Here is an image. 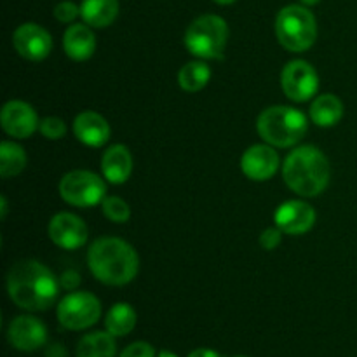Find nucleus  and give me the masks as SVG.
Masks as SVG:
<instances>
[{
	"label": "nucleus",
	"instance_id": "nucleus-32",
	"mask_svg": "<svg viewBox=\"0 0 357 357\" xmlns=\"http://www.w3.org/2000/svg\"><path fill=\"white\" fill-rule=\"evenodd\" d=\"M0 202H2V218H6V215H7V201H6V197L0 199Z\"/></svg>",
	"mask_w": 357,
	"mask_h": 357
},
{
	"label": "nucleus",
	"instance_id": "nucleus-26",
	"mask_svg": "<svg viewBox=\"0 0 357 357\" xmlns=\"http://www.w3.org/2000/svg\"><path fill=\"white\" fill-rule=\"evenodd\" d=\"M38 131L47 139H61L66 135V124L59 117H45L40 121Z\"/></svg>",
	"mask_w": 357,
	"mask_h": 357
},
{
	"label": "nucleus",
	"instance_id": "nucleus-29",
	"mask_svg": "<svg viewBox=\"0 0 357 357\" xmlns=\"http://www.w3.org/2000/svg\"><path fill=\"white\" fill-rule=\"evenodd\" d=\"M281 234L282 232L278 229V227H272V229L264 230V232L260 234V246L267 251L275 250V248L281 244V237H282Z\"/></svg>",
	"mask_w": 357,
	"mask_h": 357
},
{
	"label": "nucleus",
	"instance_id": "nucleus-19",
	"mask_svg": "<svg viewBox=\"0 0 357 357\" xmlns=\"http://www.w3.org/2000/svg\"><path fill=\"white\" fill-rule=\"evenodd\" d=\"M344 117V103L335 94H321L310 105V121L321 128H333Z\"/></svg>",
	"mask_w": 357,
	"mask_h": 357
},
{
	"label": "nucleus",
	"instance_id": "nucleus-8",
	"mask_svg": "<svg viewBox=\"0 0 357 357\" xmlns=\"http://www.w3.org/2000/svg\"><path fill=\"white\" fill-rule=\"evenodd\" d=\"M100 316L101 303L93 293H70L58 303V321L66 330H86V328L94 326Z\"/></svg>",
	"mask_w": 357,
	"mask_h": 357
},
{
	"label": "nucleus",
	"instance_id": "nucleus-16",
	"mask_svg": "<svg viewBox=\"0 0 357 357\" xmlns=\"http://www.w3.org/2000/svg\"><path fill=\"white\" fill-rule=\"evenodd\" d=\"M73 132L80 143L98 149L110 139L112 131L103 115L96 112H82L73 121Z\"/></svg>",
	"mask_w": 357,
	"mask_h": 357
},
{
	"label": "nucleus",
	"instance_id": "nucleus-12",
	"mask_svg": "<svg viewBox=\"0 0 357 357\" xmlns=\"http://www.w3.org/2000/svg\"><path fill=\"white\" fill-rule=\"evenodd\" d=\"M274 222L282 234L302 236L316 223V211L303 201H286L275 209Z\"/></svg>",
	"mask_w": 357,
	"mask_h": 357
},
{
	"label": "nucleus",
	"instance_id": "nucleus-7",
	"mask_svg": "<svg viewBox=\"0 0 357 357\" xmlns=\"http://www.w3.org/2000/svg\"><path fill=\"white\" fill-rule=\"evenodd\" d=\"M59 195L63 201L77 208H94L107 195V185L91 171L75 169L66 173L59 181Z\"/></svg>",
	"mask_w": 357,
	"mask_h": 357
},
{
	"label": "nucleus",
	"instance_id": "nucleus-33",
	"mask_svg": "<svg viewBox=\"0 0 357 357\" xmlns=\"http://www.w3.org/2000/svg\"><path fill=\"white\" fill-rule=\"evenodd\" d=\"M157 357H178V356L173 354V352H169V351H160Z\"/></svg>",
	"mask_w": 357,
	"mask_h": 357
},
{
	"label": "nucleus",
	"instance_id": "nucleus-9",
	"mask_svg": "<svg viewBox=\"0 0 357 357\" xmlns=\"http://www.w3.org/2000/svg\"><path fill=\"white\" fill-rule=\"evenodd\" d=\"M281 86L289 100L303 103L314 98L319 89V75L310 63L303 59H293L282 68Z\"/></svg>",
	"mask_w": 357,
	"mask_h": 357
},
{
	"label": "nucleus",
	"instance_id": "nucleus-11",
	"mask_svg": "<svg viewBox=\"0 0 357 357\" xmlns=\"http://www.w3.org/2000/svg\"><path fill=\"white\" fill-rule=\"evenodd\" d=\"M0 124L9 136L16 139H24L30 138L37 131L40 121H38L37 112L31 108V105L20 100H13L3 105L2 114H0Z\"/></svg>",
	"mask_w": 357,
	"mask_h": 357
},
{
	"label": "nucleus",
	"instance_id": "nucleus-23",
	"mask_svg": "<svg viewBox=\"0 0 357 357\" xmlns=\"http://www.w3.org/2000/svg\"><path fill=\"white\" fill-rule=\"evenodd\" d=\"M105 326H107L108 333H112L114 337H126L136 326L135 309L128 305V303H117V305H114L108 310Z\"/></svg>",
	"mask_w": 357,
	"mask_h": 357
},
{
	"label": "nucleus",
	"instance_id": "nucleus-4",
	"mask_svg": "<svg viewBox=\"0 0 357 357\" xmlns=\"http://www.w3.org/2000/svg\"><path fill=\"white\" fill-rule=\"evenodd\" d=\"M257 129L265 143L279 149H288L305 136L309 126L307 117L300 110L275 105L261 112L257 121Z\"/></svg>",
	"mask_w": 357,
	"mask_h": 357
},
{
	"label": "nucleus",
	"instance_id": "nucleus-21",
	"mask_svg": "<svg viewBox=\"0 0 357 357\" xmlns=\"http://www.w3.org/2000/svg\"><path fill=\"white\" fill-rule=\"evenodd\" d=\"M117 345L114 335L108 331H94L80 338L77 345V357H115Z\"/></svg>",
	"mask_w": 357,
	"mask_h": 357
},
{
	"label": "nucleus",
	"instance_id": "nucleus-25",
	"mask_svg": "<svg viewBox=\"0 0 357 357\" xmlns=\"http://www.w3.org/2000/svg\"><path fill=\"white\" fill-rule=\"evenodd\" d=\"M101 208H103V215L114 223H126L131 218L129 204L122 201L121 197H105V201L101 202Z\"/></svg>",
	"mask_w": 357,
	"mask_h": 357
},
{
	"label": "nucleus",
	"instance_id": "nucleus-36",
	"mask_svg": "<svg viewBox=\"0 0 357 357\" xmlns=\"http://www.w3.org/2000/svg\"><path fill=\"white\" fill-rule=\"evenodd\" d=\"M237 357H243V356H237Z\"/></svg>",
	"mask_w": 357,
	"mask_h": 357
},
{
	"label": "nucleus",
	"instance_id": "nucleus-30",
	"mask_svg": "<svg viewBox=\"0 0 357 357\" xmlns=\"http://www.w3.org/2000/svg\"><path fill=\"white\" fill-rule=\"evenodd\" d=\"M80 284V275L75 271H65L59 275V286L63 289H77Z\"/></svg>",
	"mask_w": 357,
	"mask_h": 357
},
{
	"label": "nucleus",
	"instance_id": "nucleus-27",
	"mask_svg": "<svg viewBox=\"0 0 357 357\" xmlns=\"http://www.w3.org/2000/svg\"><path fill=\"white\" fill-rule=\"evenodd\" d=\"M80 14V7H77L73 2H61L54 7V17L61 23H70Z\"/></svg>",
	"mask_w": 357,
	"mask_h": 357
},
{
	"label": "nucleus",
	"instance_id": "nucleus-5",
	"mask_svg": "<svg viewBox=\"0 0 357 357\" xmlns=\"http://www.w3.org/2000/svg\"><path fill=\"white\" fill-rule=\"evenodd\" d=\"M275 37L288 51H307L317 38L316 17L303 6H286L275 17Z\"/></svg>",
	"mask_w": 357,
	"mask_h": 357
},
{
	"label": "nucleus",
	"instance_id": "nucleus-18",
	"mask_svg": "<svg viewBox=\"0 0 357 357\" xmlns=\"http://www.w3.org/2000/svg\"><path fill=\"white\" fill-rule=\"evenodd\" d=\"M63 47L68 58L75 61H86L96 51V37L89 24H72L66 28L63 37Z\"/></svg>",
	"mask_w": 357,
	"mask_h": 357
},
{
	"label": "nucleus",
	"instance_id": "nucleus-13",
	"mask_svg": "<svg viewBox=\"0 0 357 357\" xmlns=\"http://www.w3.org/2000/svg\"><path fill=\"white\" fill-rule=\"evenodd\" d=\"M49 237L61 250H79L87 241V225L72 213H58L49 223Z\"/></svg>",
	"mask_w": 357,
	"mask_h": 357
},
{
	"label": "nucleus",
	"instance_id": "nucleus-3",
	"mask_svg": "<svg viewBox=\"0 0 357 357\" xmlns=\"http://www.w3.org/2000/svg\"><path fill=\"white\" fill-rule=\"evenodd\" d=\"M331 167L326 155L314 145H303L289 152L282 164V178L295 194L316 197L326 190Z\"/></svg>",
	"mask_w": 357,
	"mask_h": 357
},
{
	"label": "nucleus",
	"instance_id": "nucleus-20",
	"mask_svg": "<svg viewBox=\"0 0 357 357\" xmlns=\"http://www.w3.org/2000/svg\"><path fill=\"white\" fill-rule=\"evenodd\" d=\"M119 14V0H82L80 16L84 23L94 28H105L115 21Z\"/></svg>",
	"mask_w": 357,
	"mask_h": 357
},
{
	"label": "nucleus",
	"instance_id": "nucleus-22",
	"mask_svg": "<svg viewBox=\"0 0 357 357\" xmlns=\"http://www.w3.org/2000/svg\"><path fill=\"white\" fill-rule=\"evenodd\" d=\"M211 79V68L204 61H190L178 72V86L187 93L204 89Z\"/></svg>",
	"mask_w": 357,
	"mask_h": 357
},
{
	"label": "nucleus",
	"instance_id": "nucleus-14",
	"mask_svg": "<svg viewBox=\"0 0 357 357\" xmlns=\"http://www.w3.org/2000/svg\"><path fill=\"white\" fill-rule=\"evenodd\" d=\"M7 338H9L10 345L17 351H37L47 340V328L37 317L20 316L10 321Z\"/></svg>",
	"mask_w": 357,
	"mask_h": 357
},
{
	"label": "nucleus",
	"instance_id": "nucleus-17",
	"mask_svg": "<svg viewBox=\"0 0 357 357\" xmlns=\"http://www.w3.org/2000/svg\"><path fill=\"white\" fill-rule=\"evenodd\" d=\"M101 171L108 183L122 185L129 180L132 171V157L128 146L112 145L101 159Z\"/></svg>",
	"mask_w": 357,
	"mask_h": 357
},
{
	"label": "nucleus",
	"instance_id": "nucleus-15",
	"mask_svg": "<svg viewBox=\"0 0 357 357\" xmlns=\"http://www.w3.org/2000/svg\"><path fill=\"white\" fill-rule=\"evenodd\" d=\"M279 162H281L279 153L267 143V145L250 146L241 159V167L250 180L265 181L278 173Z\"/></svg>",
	"mask_w": 357,
	"mask_h": 357
},
{
	"label": "nucleus",
	"instance_id": "nucleus-6",
	"mask_svg": "<svg viewBox=\"0 0 357 357\" xmlns=\"http://www.w3.org/2000/svg\"><path fill=\"white\" fill-rule=\"evenodd\" d=\"M229 26L223 17L216 14H204L190 23L185 31V47L201 59H218L223 56Z\"/></svg>",
	"mask_w": 357,
	"mask_h": 357
},
{
	"label": "nucleus",
	"instance_id": "nucleus-34",
	"mask_svg": "<svg viewBox=\"0 0 357 357\" xmlns=\"http://www.w3.org/2000/svg\"><path fill=\"white\" fill-rule=\"evenodd\" d=\"M216 3H220V6H230V3H234L236 0H215Z\"/></svg>",
	"mask_w": 357,
	"mask_h": 357
},
{
	"label": "nucleus",
	"instance_id": "nucleus-2",
	"mask_svg": "<svg viewBox=\"0 0 357 357\" xmlns=\"http://www.w3.org/2000/svg\"><path fill=\"white\" fill-rule=\"evenodd\" d=\"M87 265L94 278L107 286L129 284L138 275L139 257L119 237H101L87 251Z\"/></svg>",
	"mask_w": 357,
	"mask_h": 357
},
{
	"label": "nucleus",
	"instance_id": "nucleus-10",
	"mask_svg": "<svg viewBox=\"0 0 357 357\" xmlns=\"http://www.w3.org/2000/svg\"><path fill=\"white\" fill-rule=\"evenodd\" d=\"M13 45L17 54L30 61H42L52 51V38L47 30L37 23H24L16 28L13 35Z\"/></svg>",
	"mask_w": 357,
	"mask_h": 357
},
{
	"label": "nucleus",
	"instance_id": "nucleus-28",
	"mask_svg": "<svg viewBox=\"0 0 357 357\" xmlns=\"http://www.w3.org/2000/svg\"><path fill=\"white\" fill-rule=\"evenodd\" d=\"M121 357H155V351L146 342H135L122 351Z\"/></svg>",
	"mask_w": 357,
	"mask_h": 357
},
{
	"label": "nucleus",
	"instance_id": "nucleus-31",
	"mask_svg": "<svg viewBox=\"0 0 357 357\" xmlns=\"http://www.w3.org/2000/svg\"><path fill=\"white\" fill-rule=\"evenodd\" d=\"M188 357H220L216 351H211V349H197V351L190 352Z\"/></svg>",
	"mask_w": 357,
	"mask_h": 357
},
{
	"label": "nucleus",
	"instance_id": "nucleus-24",
	"mask_svg": "<svg viewBox=\"0 0 357 357\" xmlns=\"http://www.w3.org/2000/svg\"><path fill=\"white\" fill-rule=\"evenodd\" d=\"M26 167V153L23 146L14 142H2L0 145V174L2 178L17 176Z\"/></svg>",
	"mask_w": 357,
	"mask_h": 357
},
{
	"label": "nucleus",
	"instance_id": "nucleus-35",
	"mask_svg": "<svg viewBox=\"0 0 357 357\" xmlns=\"http://www.w3.org/2000/svg\"><path fill=\"white\" fill-rule=\"evenodd\" d=\"M303 3H307V6H314V3H317L319 0H302Z\"/></svg>",
	"mask_w": 357,
	"mask_h": 357
},
{
	"label": "nucleus",
	"instance_id": "nucleus-1",
	"mask_svg": "<svg viewBox=\"0 0 357 357\" xmlns=\"http://www.w3.org/2000/svg\"><path fill=\"white\" fill-rule=\"evenodd\" d=\"M59 279L37 260H21L7 274V293L20 309L45 310L52 307L59 293Z\"/></svg>",
	"mask_w": 357,
	"mask_h": 357
}]
</instances>
